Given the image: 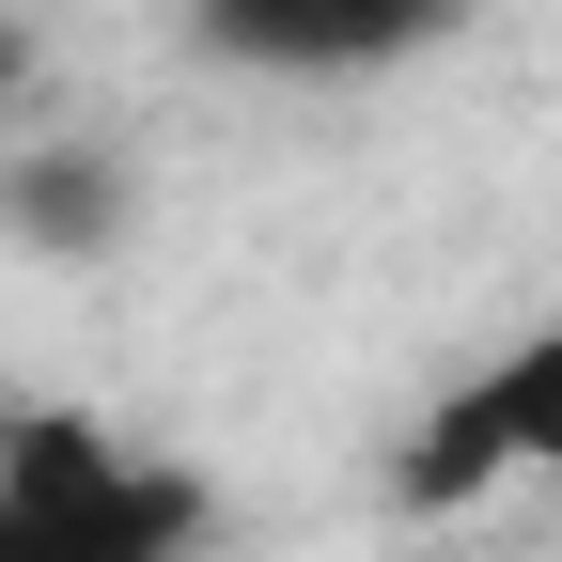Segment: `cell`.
Returning a JSON list of instances; mask_svg holds the SVG:
<instances>
[{"label": "cell", "instance_id": "3", "mask_svg": "<svg viewBox=\"0 0 562 562\" xmlns=\"http://www.w3.org/2000/svg\"><path fill=\"white\" fill-rule=\"evenodd\" d=\"M469 0H188V32L250 63V79H375V63L438 47Z\"/></svg>", "mask_w": 562, "mask_h": 562}, {"label": "cell", "instance_id": "5", "mask_svg": "<svg viewBox=\"0 0 562 562\" xmlns=\"http://www.w3.org/2000/svg\"><path fill=\"white\" fill-rule=\"evenodd\" d=\"M16 110H32V32L0 16V125H16Z\"/></svg>", "mask_w": 562, "mask_h": 562}, {"label": "cell", "instance_id": "1", "mask_svg": "<svg viewBox=\"0 0 562 562\" xmlns=\"http://www.w3.org/2000/svg\"><path fill=\"white\" fill-rule=\"evenodd\" d=\"M188 547H203V469L125 453L94 406L0 422V562H188Z\"/></svg>", "mask_w": 562, "mask_h": 562}, {"label": "cell", "instance_id": "4", "mask_svg": "<svg viewBox=\"0 0 562 562\" xmlns=\"http://www.w3.org/2000/svg\"><path fill=\"white\" fill-rule=\"evenodd\" d=\"M140 220V172L110 140H0V235L47 250V266H110Z\"/></svg>", "mask_w": 562, "mask_h": 562}, {"label": "cell", "instance_id": "2", "mask_svg": "<svg viewBox=\"0 0 562 562\" xmlns=\"http://www.w3.org/2000/svg\"><path fill=\"white\" fill-rule=\"evenodd\" d=\"M484 484H562V313L516 328L484 375H453L438 422L391 453V501L406 516H469Z\"/></svg>", "mask_w": 562, "mask_h": 562}]
</instances>
